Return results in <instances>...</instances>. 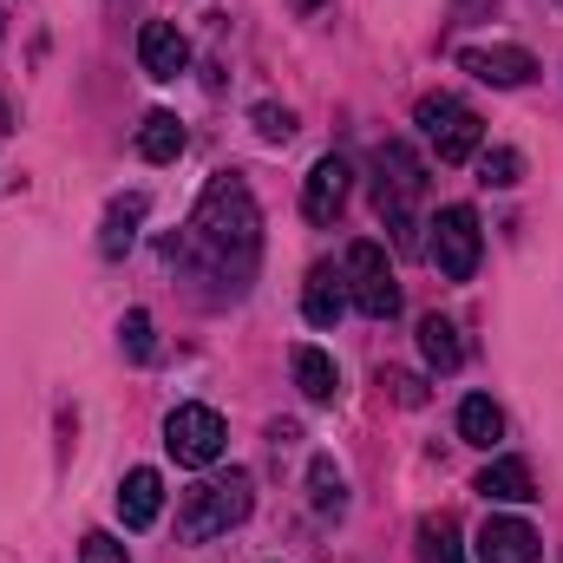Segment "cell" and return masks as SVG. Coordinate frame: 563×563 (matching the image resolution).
<instances>
[{"instance_id": "1", "label": "cell", "mask_w": 563, "mask_h": 563, "mask_svg": "<svg viewBox=\"0 0 563 563\" xmlns=\"http://www.w3.org/2000/svg\"><path fill=\"white\" fill-rule=\"evenodd\" d=\"M190 250L203 256V269L217 282H230V288L250 282L256 256H263V210H256L243 177H230V170L210 177V190H203V203L190 217Z\"/></svg>"}, {"instance_id": "2", "label": "cell", "mask_w": 563, "mask_h": 563, "mask_svg": "<svg viewBox=\"0 0 563 563\" xmlns=\"http://www.w3.org/2000/svg\"><path fill=\"white\" fill-rule=\"evenodd\" d=\"M250 518V472H230V478H210V485H190L184 505H177V538L184 544H210L223 538L230 525Z\"/></svg>"}, {"instance_id": "3", "label": "cell", "mask_w": 563, "mask_h": 563, "mask_svg": "<svg viewBox=\"0 0 563 563\" xmlns=\"http://www.w3.org/2000/svg\"><path fill=\"white\" fill-rule=\"evenodd\" d=\"M420 197H426V164L413 157V144L387 139L374 151V203H380V217L394 223L400 243H413V203Z\"/></svg>"}, {"instance_id": "4", "label": "cell", "mask_w": 563, "mask_h": 563, "mask_svg": "<svg viewBox=\"0 0 563 563\" xmlns=\"http://www.w3.org/2000/svg\"><path fill=\"white\" fill-rule=\"evenodd\" d=\"M413 125L426 132V144H432V157H439V164H465V157H478V144H485L478 112H472L465 99H452V92H432V99H420Z\"/></svg>"}, {"instance_id": "5", "label": "cell", "mask_w": 563, "mask_h": 563, "mask_svg": "<svg viewBox=\"0 0 563 563\" xmlns=\"http://www.w3.org/2000/svg\"><path fill=\"white\" fill-rule=\"evenodd\" d=\"M432 269L445 282H472L478 276V256H485V230H478V210L472 203H445L432 217V243H426Z\"/></svg>"}, {"instance_id": "6", "label": "cell", "mask_w": 563, "mask_h": 563, "mask_svg": "<svg viewBox=\"0 0 563 563\" xmlns=\"http://www.w3.org/2000/svg\"><path fill=\"white\" fill-rule=\"evenodd\" d=\"M347 301L361 308V314H374V321H394L400 314V282H394V263H387V250L380 243H354L347 250Z\"/></svg>"}, {"instance_id": "7", "label": "cell", "mask_w": 563, "mask_h": 563, "mask_svg": "<svg viewBox=\"0 0 563 563\" xmlns=\"http://www.w3.org/2000/svg\"><path fill=\"white\" fill-rule=\"evenodd\" d=\"M223 445H230V432H223V413L217 407H177L164 420V452L177 465H217Z\"/></svg>"}, {"instance_id": "8", "label": "cell", "mask_w": 563, "mask_h": 563, "mask_svg": "<svg viewBox=\"0 0 563 563\" xmlns=\"http://www.w3.org/2000/svg\"><path fill=\"white\" fill-rule=\"evenodd\" d=\"M459 66H465L472 79H485V86H505V92L538 79V59H531L525 46H465Z\"/></svg>"}, {"instance_id": "9", "label": "cell", "mask_w": 563, "mask_h": 563, "mask_svg": "<svg viewBox=\"0 0 563 563\" xmlns=\"http://www.w3.org/2000/svg\"><path fill=\"white\" fill-rule=\"evenodd\" d=\"M347 164L341 157H321L314 170H308V184H301V217L308 223H334L341 217V203H347Z\"/></svg>"}, {"instance_id": "10", "label": "cell", "mask_w": 563, "mask_h": 563, "mask_svg": "<svg viewBox=\"0 0 563 563\" xmlns=\"http://www.w3.org/2000/svg\"><path fill=\"white\" fill-rule=\"evenodd\" d=\"M139 66L151 79H177L190 66V40L170 26V20H144L139 26Z\"/></svg>"}, {"instance_id": "11", "label": "cell", "mask_w": 563, "mask_h": 563, "mask_svg": "<svg viewBox=\"0 0 563 563\" xmlns=\"http://www.w3.org/2000/svg\"><path fill=\"white\" fill-rule=\"evenodd\" d=\"M538 531L525 518H485L478 531V563H538Z\"/></svg>"}, {"instance_id": "12", "label": "cell", "mask_w": 563, "mask_h": 563, "mask_svg": "<svg viewBox=\"0 0 563 563\" xmlns=\"http://www.w3.org/2000/svg\"><path fill=\"white\" fill-rule=\"evenodd\" d=\"M119 518H125V531H151L157 518H164V478L139 465V472H125V485H119Z\"/></svg>"}, {"instance_id": "13", "label": "cell", "mask_w": 563, "mask_h": 563, "mask_svg": "<svg viewBox=\"0 0 563 563\" xmlns=\"http://www.w3.org/2000/svg\"><path fill=\"white\" fill-rule=\"evenodd\" d=\"M301 314H308V328H334L347 314V276H334L328 263L308 269V282H301Z\"/></svg>"}, {"instance_id": "14", "label": "cell", "mask_w": 563, "mask_h": 563, "mask_svg": "<svg viewBox=\"0 0 563 563\" xmlns=\"http://www.w3.org/2000/svg\"><path fill=\"white\" fill-rule=\"evenodd\" d=\"M478 492H485L492 505H531V498H538V478H531L525 459H492V465L478 472Z\"/></svg>"}, {"instance_id": "15", "label": "cell", "mask_w": 563, "mask_h": 563, "mask_svg": "<svg viewBox=\"0 0 563 563\" xmlns=\"http://www.w3.org/2000/svg\"><path fill=\"white\" fill-rule=\"evenodd\" d=\"M420 354L432 374H459V361H465V341H459V328L445 321V314H426L420 321Z\"/></svg>"}, {"instance_id": "16", "label": "cell", "mask_w": 563, "mask_h": 563, "mask_svg": "<svg viewBox=\"0 0 563 563\" xmlns=\"http://www.w3.org/2000/svg\"><path fill=\"white\" fill-rule=\"evenodd\" d=\"M295 387H301V400L328 407V400L341 394V374H334V361H328L321 347H295Z\"/></svg>"}, {"instance_id": "17", "label": "cell", "mask_w": 563, "mask_h": 563, "mask_svg": "<svg viewBox=\"0 0 563 563\" xmlns=\"http://www.w3.org/2000/svg\"><path fill=\"white\" fill-rule=\"evenodd\" d=\"M139 157L144 164H177V157H184V125H177L170 112H151L139 125Z\"/></svg>"}, {"instance_id": "18", "label": "cell", "mask_w": 563, "mask_h": 563, "mask_svg": "<svg viewBox=\"0 0 563 563\" xmlns=\"http://www.w3.org/2000/svg\"><path fill=\"white\" fill-rule=\"evenodd\" d=\"M459 439H465V445H485V452H492V445L505 439V413H498V407H492L485 394H472V400L459 407Z\"/></svg>"}, {"instance_id": "19", "label": "cell", "mask_w": 563, "mask_h": 563, "mask_svg": "<svg viewBox=\"0 0 563 563\" xmlns=\"http://www.w3.org/2000/svg\"><path fill=\"white\" fill-rule=\"evenodd\" d=\"M308 498H314L321 518H341V511H347V478H341L334 459H314V465H308Z\"/></svg>"}, {"instance_id": "20", "label": "cell", "mask_w": 563, "mask_h": 563, "mask_svg": "<svg viewBox=\"0 0 563 563\" xmlns=\"http://www.w3.org/2000/svg\"><path fill=\"white\" fill-rule=\"evenodd\" d=\"M420 563H465V551H459V525L445 518V511H432V518H420Z\"/></svg>"}, {"instance_id": "21", "label": "cell", "mask_w": 563, "mask_h": 563, "mask_svg": "<svg viewBox=\"0 0 563 563\" xmlns=\"http://www.w3.org/2000/svg\"><path fill=\"white\" fill-rule=\"evenodd\" d=\"M139 223H144V197H125V203H112L99 250H106V256H125V250H132V236H139Z\"/></svg>"}, {"instance_id": "22", "label": "cell", "mask_w": 563, "mask_h": 563, "mask_svg": "<svg viewBox=\"0 0 563 563\" xmlns=\"http://www.w3.org/2000/svg\"><path fill=\"white\" fill-rule=\"evenodd\" d=\"M478 177H485L492 190H511V184L525 177V157H518V151H485V157H478Z\"/></svg>"}, {"instance_id": "23", "label": "cell", "mask_w": 563, "mask_h": 563, "mask_svg": "<svg viewBox=\"0 0 563 563\" xmlns=\"http://www.w3.org/2000/svg\"><path fill=\"white\" fill-rule=\"evenodd\" d=\"M119 341H125V354H132V361H151V347H157V341H151V314H144V308H132V314L119 321Z\"/></svg>"}, {"instance_id": "24", "label": "cell", "mask_w": 563, "mask_h": 563, "mask_svg": "<svg viewBox=\"0 0 563 563\" xmlns=\"http://www.w3.org/2000/svg\"><path fill=\"white\" fill-rule=\"evenodd\" d=\"M79 563H132V558H125V544H119L112 531H92L86 551H79Z\"/></svg>"}, {"instance_id": "25", "label": "cell", "mask_w": 563, "mask_h": 563, "mask_svg": "<svg viewBox=\"0 0 563 563\" xmlns=\"http://www.w3.org/2000/svg\"><path fill=\"white\" fill-rule=\"evenodd\" d=\"M256 132L269 144H282L288 132H295V112H282V106H256Z\"/></svg>"}, {"instance_id": "26", "label": "cell", "mask_w": 563, "mask_h": 563, "mask_svg": "<svg viewBox=\"0 0 563 563\" xmlns=\"http://www.w3.org/2000/svg\"><path fill=\"white\" fill-rule=\"evenodd\" d=\"M387 394H394L400 407H426V380L420 374H387Z\"/></svg>"}, {"instance_id": "27", "label": "cell", "mask_w": 563, "mask_h": 563, "mask_svg": "<svg viewBox=\"0 0 563 563\" xmlns=\"http://www.w3.org/2000/svg\"><path fill=\"white\" fill-rule=\"evenodd\" d=\"M288 7H295V13H314V7H321V0H288Z\"/></svg>"}, {"instance_id": "28", "label": "cell", "mask_w": 563, "mask_h": 563, "mask_svg": "<svg viewBox=\"0 0 563 563\" xmlns=\"http://www.w3.org/2000/svg\"><path fill=\"white\" fill-rule=\"evenodd\" d=\"M7 125H13V119H7V106H0V132H7Z\"/></svg>"}, {"instance_id": "29", "label": "cell", "mask_w": 563, "mask_h": 563, "mask_svg": "<svg viewBox=\"0 0 563 563\" xmlns=\"http://www.w3.org/2000/svg\"><path fill=\"white\" fill-rule=\"evenodd\" d=\"M0 33H7V13H0Z\"/></svg>"}]
</instances>
